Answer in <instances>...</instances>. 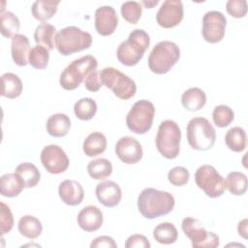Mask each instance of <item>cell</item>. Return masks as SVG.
Wrapping results in <instances>:
<instances>
[{"instance_id":"1","label":"cell","mask_w":248,"mask_h":248,"mask_svg":"<svg viewBox=\"0 0 248 248\" xmlns=\"http://www.w3.org/2000/svg\"><path fill=\"white\" fill-rule=\"evenodd\" d=\"M174 203L171 194L154 188L143 189L138 198V209L146 219H155L169 214L173 209Z\"/></svg>"},{"instance_id":"2","label":"cell","mask_w":248,"mask_h":248,"mask_svg":"<svg viewBox=\"0 0 248 248\" xmlns=\"http://www.w3.org/2000/svg\"><path fill=\"white\" fill-rule=\"evenodd\" d=\"M150 44L149 35L142 29L133 30L128 39L122 42L116 50L118 61L125 66H135L143 57Z\"/></svg>"},{"instance_id":"3","label":"cell","mask_w":248,"mask_h":248,"mask_svg":"<svg viewBox=\"0 0 248 248\" xmlns=\"http://www.w3.org/2000/svg\"><path fill=\"white\" fill-rule=\"evenodd\" d=\"M98 61L93 55H85L70 63L60 75L59 83L65 90L78 88L86 77L97 70Z\"/></svg>"},{"instance_id":"4","label":"cell","mask_w":248,"mask_h":248,"mask_svg":"<svg viewBox=\"0 0 248 248\" xmlns=\"http://www.w3.org/2000/svg\"><path fill=\"white\" fill-rule=\"evenodd\" d=\"M55 47L64 56L79 52L91 46L92 37L77 26H67L56 34Z\"/></svg>"},{"instance_id":"5","label":"cell","mask_w":248,"mask_h":248,"mask_svg":"<svg viewBox=\"0 0 248 248\" xmlns=\"http://www.w3.org/2000/svg\"><path fill=\"white\" fill-rule=\"evenodd\" d=\"M180 49L170 41L159 42L148 56V67L157 75L167 74L179 60Z\"/></svg>"},{"instance_id":"6","label":"cell","mask_w":248,"mask_h":248,"mask_svg":"<svg viewBox=\"0 0 248 248\" xmlns=\"http://www.w3.org/2000/svg\"><path fill=\"white\" fill-rule=\"evenodd\" d=\"M186 132L188 143L193 149L205 151L210 149L215 143V129L204 117L192 118L187 124Z\"/></svg>"},{"instance_id":"7","label":"cell","mask_w":248,"mask_h":248,"mask_svg":"<svg viewBox=\"0 0 248 248\" xmlns=\"http://www.w3.org/2000/svg\"><path fill=\"white\" fill-rule=\"evenodd\" d=\"M181 132L177 123L172 120L161 122L156 135V147L166 159H174L180 151Z\"/></svg>"},{"instance_id":"8","label":"cell","mask_w":248,"mask_h":248,"mask_svg":"<svg viewBox=\"0 0 248 248\" xmlns=\"http://www.w3.org/2000/svg\"><path fill=\"white\" fill-rule=\"evenodd\" d=\"M100 76L103 85L110 89L117 98L128 100L136 94L137 85L135 81L116 68H104L100 72Z\"/></svg>"},{"instance_id":"9","label":"cell","mask_w":248,"mask_h":248,"mask_svg":"<svg viewBox=\"0 0 248 248\" xmlns=\"http://www.w3.org/2000/svg\"><path fill=\"white\" fill-rule=\"evenodd\" d=\"M154 115V105L150 101L140 100L129 110L126 116V125L135 134H145L152 126Z\"/></svg>"},{"instance_id":"10","label":"cell","mask_w":248,"mask_h":248,"mask_svg":"<svg viewBox=\"0 0 248 248\" xmlns=\"http://www.w3.org/2000/svg\"><path fill=\"white\" fill-rule=\"evenodd\" d=\"M181 229L191 240L193 248H216L220 244L219 236L212 232H207L196 218H184Z\"/></svg>"},{"instance_id":"11","label":"cell","mask_w":248,"mask_h":248,"mask_svg":"<svg viewBox=\"0 0 248 248\" xmlns=\"http://www.w3.org/2000/svg\"><path fill=\"white\" fill-rule=\"evenodd\" d=\"M195 182L206 196L212 199L221 197L226 189L225 179L211 165H202L196 170Z\"/></svg>"},{"instance_id":"12","label":"cell","mask_w":248,"mask_h":248,"mask_svg":"<svg viewBox=\"0 0 248 248\" xmlns=\"http://www.w3.org/2000/svg\"><path fill=\"white\" fill-rule=\"evenodd\" d=\"M226 26L227 19L221 12H207L202 17V34L203 39L210 44L219 43L225 36Z\"/></svg>"},{"instance_id":"13","label":"cell","mask_w":248,"mask_h":248,"mask_svg":"<svg viewBox=\"0 0 248 248\" xmlns=\"http://www.w3.org/2000/svg\"><path fill=\"white\" fill-rule=\"evenodd\" d=\"M40 157L44 168L52 174L64 172L70 164L69 158L65 151L56 144L45 146Z\"/></svg>"},{"instance_id":"14","label":"cell","mask_w":248,"mask_h":248,"mask_svg":"<svg viewBox=\"0 0 248 248\" xmlns=\"http://www.w3.org/2000/svg\"><path fill=\"white\" fill-rule=\"evenodd\" d=\"M183 4L180 0H166L156 15L157 23L163 28H172L183 19Z\"/></svg>"},{"instance_id":"15","label":"cell","mask_w":248,"mask_h":248,"mask_svg":"<svg viewBox=\"0 0 248 248\" xmlns=\"http://www.w3.org/2000/svg\"><path fill=\"white\" fill-rule=\"evenodd\" d=\"M117 157L125 164H136L142 158V147L140 143L132 137H122L115 144Z\"/></svg>"},{"instance_id":"16","label":"cell","mask_w":248,"mask_h":248,"mask_svg":"<svg viewBox=\"0 0 248 248\" xmlns=\"http://www.w3.org/2000/svg\"><path fill=\"white\" fill-rule=\"evenodd\" d=\"M118 24L115 10L110 6H102L95 12V29L101 36L111 35Z\"/></svg>"},{"instance_id":"17","label":"cell","mask_w":248,"mask_h":248,"mask_svg":"<svg viewBox=\"0 0 248 248\" xmlns=\"http://www.w3.org/2000/svg\"><path fill=\"white\" fill-rule=\"evenodd\" d=\"M95 193L98 201L106 207L116 206L122 198V192L119 185L111 180L98 183Z\"/></svg>"},{"instance_id":"18","label":"cell","mask_w":248,"mask_h":248,"mask_svg":"<svg viewBox=\"0 0 248 248\" xmlns=\"http://www.w3.org/2000/svg\"><path fill=\"white\" fill-rule=\"evenodd\" d=\"M77 221L83 231L87 232H95L99 230L103 224V212L95 205H87L78 212Z\"/></svg>"},{"instance_id":"19","label":"cell","mask_w":248,"mask_h":248,"mask_svg":"<svg viewBox=\"0 0 248 248\" xmlns=\"http://www.w3.org/2000/svg\"><path fill=\"white\" fill-rule=\"evenodd\" d=\"M58 194L62 202L71 206L78 205L84 198V191L81 184L71 179L64 180L59 184Z\"/></svg>"},{"instance_id":"20","label":"cell","mask_w":248,"mask_h":248,"mask_svg":"<svg viewBox=\"0 0 248 248\" xmlns=\"http://www.w3.org/2000/svg\"><path fill=\"white\" fill-rule=\"evenodd\" d=\"M30 52V43L28 38L23 34H16L12 38L11 53L14 62L20 67L26 66L28 63V55Z\"/></svg>"},{"instance_id":"21","label":"cell","mask_w":248,"mask_h":248,"mask_svg":"<svg viewBox=\"0 0 248 248\" xmlns=\"http://www.w3.org/2000/svg\"><path fill=\"white\" fill-rule=\"evenodd\" d=\"M25 188L23 180L18 174L6 173L0 178V193L7 198H14L18 196Z\"/></svg>"},{"instance_id":"22","label":"cell","mask_w":248,"mask_h":248,"mask_svg":"<svg viewBox=\"0 0 248 248\" xmlns=\"http://www.w3.org/2000/svg\"><path fill=\"white\" fill-rule=\"evenodd\" d=\"M46 132L54 137H65L71 128V120L67 114L55 113L48 117L46 121Z\"/></svg>"},{"instance_id":"23","label":"cell","mask_w":248,"mask_h":248,"mask_svg":"<svg viewBox=\"0 0 248 248\" xmlns=\"http://www.w3.org/2000/svg\"><path fill=\"white\" fill-rule=\"evenodd\" d=\"M206 103L205 93L199 87H191L183 92L181 104L189 111L200 110Z\"/></svg>"},{"instance_id":"24","label":"cell","mask_w":248,"mask_h":248,"mask_svg":"<svg viewBox=\"0 0 248 248\" xmlns=\"http://www.w3.org/2000/svg\"><path fill=\"white\" fill-rule=\"evenodd\" d=\"M107 148V138L100 132H93L87 136L82 144V149L88 157L102 154Z\"/></svg>"},{"instance_id":"25","label":"cell","mask_w":248,"mask_h":248,"mask_svg":"<svg viewBox=\"0 0 248 248\" xmlns=\"http://www.w3.org/2000/svg\"><path fill=\"white\" fill-rule=\"evenodd\" d=\"M1 96L15 99L20 96L22 92V82L18 76L13 73H5L1 76Z\"/></svg>"},{"instance_id":"26","label":"cell","mask_w":248,"mask_h":248,"mask_svg":"<svg viewBox=\"0 0 248 248\" xmlns=\"http://www.w3.org/2000/svg\"><path fill=\"white\" fill-rule=\"evenodd\" d=\"M17 229L21 235L29 239L37 238L43 232L41 221L32 215L22 216L18 221Z\"/></svg>"},{"instance_id":"27","label":"cell","mask_w":248,"mask_h":248,"mask_svg":"<svg viewBox=\"0 0 248 248\" xmlns=\"http://www.w3.org/2000/svg\"><path fill=\"white\" fill-rule=\"evenodd\" d=\"M59 3L60 1H35L31 8L32 16L39 21H47L56 14Z\"/></svg>"},{"instance_id":"28","label":"cell","mask_w":248,"mask_h":248,"mask_svg":"<svg viewBox=\"0 0 248 248\" xmlns=\"http://www.w3.org/2000/svg\"><path fill=\"white\" fill-rule=\"evenodd\" d=\"M56 34V28L54 25L49 23H42L36 27L34 39L37 45H41L46 47L48 50H51L55 45Z\"/></svg>"},{"instance_id":"29","label":"cell","mask_w":248,"mask_h":248,"mask_svg":"<svg viewBox=\"0 0 248 248\" xmlns=\"http://www.w3.org/2000/svg\"><path fill=\"white\" fill-rule=\"evenodd\" d=\"M153 237L158 243L172 244L177 240L178 232L172 223L163 222L153 230Z\"/></svg>"},{"instance_id":"30","label":"cell","mask_w":248,"mask_h":248,"mask_svg":"<svg viewBox=\"0 0 248 248\" xmlns=\"http://www.w3.org/2000/svg\"><path fill=\"white\" fill-rule=\"evenodd\" d=\"M15 172L20 176L25 184V188H33L35 187L41 178V173L37 167L32 163L25 162L19 164Z\"/></svg>"},{"instance_id":"31","label":"cell","mask_w":248,"mask_h":248,"mask_svg":"<svg viewBox=\"0 0 248 248\" xmlns=\"http://www.w3.org/2000/svg\"><path fill=\"white\" fill-rule=\"evenodd\" d=\"M246 133L240 127L231 128L225 136V142L229 149L234 152H241L246 148Z\"/></svg>"},{"instance_id":"32","label":"cell","mask_w":248,"mask_h":248,"mask_svg":"<svg viewBox=\"0 0 248 248\" xmlns=\"http://www.w3.org/2000/svg\"><path fill=\"white\" fill-rule=\"evenodd\" d=\"M87 171L90 177L96 180H102L108 177L112 172L111 163L105 158L95 159L87 165Z\"/></svg>"},{"instance_id":"33","label":"cell","mask_w":248,"mask_h":248,"mask_svg":"<svg viewBox=\"0 0 248 248\" xmlns=\"http://www.w3.org/2000/svg\"><path fill=\"white\" fill-rule=\"evenodd\" d=\"M225 184L232 195L241 196L247 190V176L243 172L232 171L228 173Z\"/></svg>"},{"instance_id":"34","label":"cell","mask_w":248,"mask_h":248,"mask_svg":"<svg viewBox=\"0 0 248 248\" xmlns=\"http://www.w3.org/2000/svg\"><path fill=\"white\" fill-rule=\"evenodd\" d=\"M1 34L6 38H13L20 28L18 17L12 12H3L0 15Z\"/></svg>"},{"instance_id":"35","label":"cell","mask_w":248,"mask_h":248,"mask_svg":"<svg viewBox=\"0 0 248 248\" xmlns=\"http://www.w3.org/2000/svg\"><path fill=\"white\" fill-rule=\"evenodd\" d=\"M75 115L80 120H90L97 112V104L91 98H82L74 106Z\"/></svg>"},{"instance_id":"36","label":"cell","mask_w":248,"mask_h":248,"mask_svg":"<svg viewBox=\"0 0 248 248\" xmlns=\"http://www.w3.org/2000/svg\"><path fill=\"white\" fill-rule=\"evenodd\" d=\"M49 60V51L46 47L36 45L30 49L28 55V63L35 69L43 70L47 67Z\"/></svg>"},{"instance_id":"37","label":"cell","mask_w":248,"mask_h":248,"mask_svg":"<svg viewBox=\"0 0 248 248\" xmlns=\"http://www.w3.org/2000/svg\"><path fill=\"white\" fill-rule=\"evenodd\" d=\"M212 119L217 127L224 128L229 126L233 121L234 112L230 107L220 105L214 108L212 112Z\"/></svg>"},{"instance_id":"38","label":"cell","mask_w":248,"mask_h":248,"mask_svg":"<svg viewBox=\"0 0 248 248\" xmlns=\"http://www.w3.org/2000/svg\"><path fill=\"white\" fill-rule=\"evenodd\" d=\"M142 7L140 2L126 1L121 5V15L123 18L132 24H137L141 16Z\"/></svg>"},{"instance_id":"39","label":"cell","mask_w":248,"mask_h":248,"mask_svg":"<svg viewBox=\"0 0 248 248\" xmlns=\"http://www.w3.org/2000/svg\"><path fill=\"white\" fill-rule=\"evenodd\" d=\"M190 178L188 170L184 167H174L168 173V179L174 186H183L187 184Z\"/></svg>"},{"instance_id":"40","label":"cell","mask_w":248,"mask_h":248,"mask_svg":"<svg viewBox=\"0 0 248 248\" xmlns=\"http://www.w3.org/2000/svg\"><path fill=\"white\" fill-rule=\"evenodd\" d=\"M228 14L235 18L244 17L247 14V2L245 0H229L226 3Z\"/></svg>"},{"instance_id":"41","label":"cell","mask_w":248,"mask_h":248,"mask_svg":"<svg viewBox=\"0 0 248 248\" xmlns=\"http://www.w3.org/2000/svg\"><path fill=\"white\" fill-rule=\"evenodd\" d=\"M0 230H1V235H4L5 233L9 232L14 226V217L11 212L10 207L4 203L1 202V217H0Z\"/></svg>"},{"instance_id":"42","label":"cell","mask_w":248,"mask_h":248,"mask_svg":"<svg viewBox=\"0 0 248 248\" xmlns=\"http://www.w3.org/2000/svg\"><path fill=\"white\" fill-rule=\"evenodd\" d=\"M102 85L103 83H102L100 72H98L97 70L90 73L84 80V86L90 92H97Z\"/></svg>"},{"instance_id":"43","label":"cell","mask_w":248,"mask_h":248,"mask_svg":"<svg viewBox=\"0 0 248 248\" xmlns=\"http://www.w3.org/2000/svg\"><path fill=\"white\" fill-rule=\"evenodd\" d=\"M151 245L146 236L142 234H132L130 235L126 242V248H135V247H141V248H149Z\"/></svg>"},{"instance_id":"44","label":"cell","mask_w":248,"mask_h":248,"mask_svg":"<svg viewBox=\"0 0 248 248\" xmlns=\"http://www.w3.org/2000/svg\"><path fill=\"white\" fill-rule=\"evenodd\" d=\"M91 248H116L117 244L114 239L108 235H101L96 237L90 243Z\"/></svg>"},{"instance_id":"45","label":"cell","mask_w":248,"mask_h":248,"mask_svg":"<svg viewBox=\"0 0 248 248\" xmlns=\"http://www.w3.org/2000/svg\"><path fill=\"white\" fill-rule=\"evenodd\" d=\"M237 231L239 235H241L245 239L247 238V219H243L238 223Z\"/></svg>"},{"instance_id":"46","label":"cell","mask_w":248,"mask_h":248,"mask_svg":"<svg viewBox=\"0 0 248 248\" xmlns=\"http://www.w3.org/2000/svg\"><path fill=\"white\" fill-rule=\"evenodd\" d=\"M143 5H145L147 8H152L153 6H156L158 3H159V1L158 0H156V1H142L141 2Z\"/></svg>"}]
</instances>
